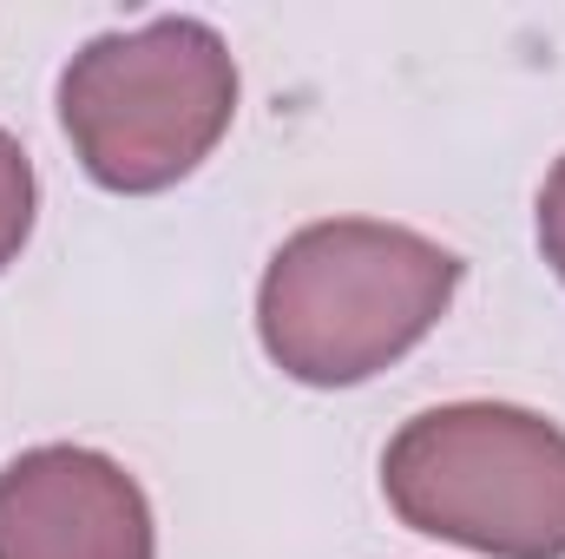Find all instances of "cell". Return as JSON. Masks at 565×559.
I'll list each match as a JSON object with an SVG mask.
<instances>
[{
	"mask_svg": "<svg viewBox=\"0 0 565 559\" xmlns=\"http://www.w3.org/2000/svg\"><path fill=\"white\" fill-rule=\"evenodd\" d=\"M460 257L382 218L302 224L257 283L264 356L302 389H355L447 316Z\"/></svg>",
	"mask_w": 565,
	"mask_h": 559,
	"instance_id": "cell-1",
	"label": "cell"
},
{
	"mask_svg": "<svg viewBox=\"0 0 565 559\" xmlns=\"http://www.w3.org/2000/svg\"><path fill=\"white\" fill-rule=\"evenodd\" d=\"M237 113V60L217 27L164 13L86 40L60 73V126L86 178L151 198L191 178Z\"/></svg>",
	"mask_w": 565,
	"mask_h": 559,
	"instance_id": "cell-2",
	"label": "cell"
},
{
	"mask_svg": "<svg viewBox=\"0 0 565 559\" xmlns=\"http://www.w3.org/2000/svg\"><path fill=\"white\" fill-rule=\"evenodd\" d=\"M402 527L487 559H565V428L513 402H447L382 454Z\"/></svg>",
	"mask_w": 565,
	"mask_h": 559,
	"instance_id": "cell-3",
	"label": "cell"
},
{
	"mask_svg": "<svg viewBox=\"0 0 565 559\" xmlns=\"http://www.w3.org/2000/svg\"><path fill=\"white\" fill-rule=\"evenodd\" d=\"M0 559H158L151 500L99 447H26L0 467Z\"/></svg>",
	"mask_w": 565,
	"mask_h": 559,
	"instance_id": "cell-4",
	"label": "cell"
},
{
	"mask_svg": "<svg viewBox=\"0 0 565 559\" xmlns=\"http://www.w3.org/2000/svg\"><path fill=\"white\" fill-rule=\"evenodd\" d=\"M33 204H40L33 158H26L20 139L0 126V271L26 251V238H33Z\"/></svg>",
	"mask_w": 565,
	"mask_h": 559,
	"instance_id": "cell-5",
	"label": "cell"
},
{
	"mask_svg": "<svg viewBox=\"0 0 565 559\" xmlns=\"http://www.w3.org/2000/svg\"><path fill=\"white\" fill-rule=\"evenodd\" d=\"M540 251H546V264L565 283V158L546 171V184H540Z\"/></svg>",
	"mask_w": 565,
	"mask_h": 559,
	"instance_id": "cell-6",
	"label": "cell"
}]
</instances>
